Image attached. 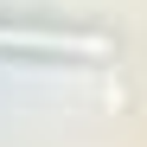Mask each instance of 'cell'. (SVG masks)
<instances>
[{
  "label": "cell",
  "mask_w": 147,
  "mask_h": 147,
  "mask_svg": "<svg viewBox=\"0 0 147 147\" xmlns=\"http://www.w3.org/2000/svg\"><path fill=\"white\" fill-rule=\"evenodd\" d=\"M0 51H32V58H102V32H51V26H0Z\"/></svg>",
  "instance_id": "obj_1"
}]
</instances>
